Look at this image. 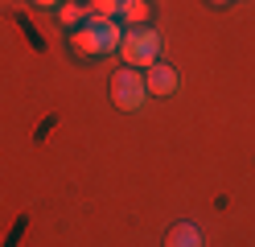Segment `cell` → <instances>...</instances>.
Masks as SVG:
<instances>
[{
  "mask_svg": "<svg viewBox=\"0 0 255 247\" xmlns=\"http://www.w3.org/2000/svg\"><path fill=\"white\" fill-rule=\"evenodd\" d=\"M124 41V29L111 21V16H91L87 25H78L70 33V49L78 58H99V54H111V49H120Z\"/></svg>",
  "mask_w": 255,
  "mask_h": 247,
  "instance_id": "cell-1",
  "label": "cell"
},
{
  "mask_svg": "<svg viewBox=\"0 0 255 247\" xmlns=\"http://www.w3.org/2000/svg\"><path fill=\"white\" fill-rule=\"evenodd\" d=\"M120 54L124 62L132 66H152V62H161V33L148 29V25H136V29H128L124 33V41H120Z\"/></svg>",
  "mask_w": 255,
  "mask_h": 247,
  "instance_id": "cell-2",
  "label": "cell"
},
{
  "mask_svg": "<svg viewBox=\"0 0 255 247\" xmlns=\"http://www.w3.org/2000/svg\"><path fill=\"white\" fill-rule=\"evenodd\" d=\"M144 99H148V87H144V78H140L132 66H120V70L111 74V103L120 111H140Z\"/></svg>",
  "mask_w": 255,
  "mask_h": 247,
  "instance_id": "cell-3",
  "label": "cell"
},
{
  "mask_svg": "<svg viewBox=\"0 0 255 247\" xmlns=\"http://www.w3.org/2000/svg\"><path fill=\"white\" fill-rule=\"evenodd\" d=\"M144 87H148V95H161V99H165V95L177 91V70H173V66H165V62H152Z\"/></svg>",
  "mask_w": 255,
  "mask_h": 247,
  "instance_id": "cell-4",
  "label": "cell"
},
{
  "mask_svg": "<svg viewBox=\"0 0 255 247\" xmlns=\"http://www.w3.org/2000/svg\"><path fill=\"white\" fill-rule=\"evenodd\" d=\"M165 247H202V231L194 223H177L165 235Z\"/></svg>",
  "mask_w": 255,
  "mask_h": 247,
  "instance_id": "cell-5",
  "label": "cell"
},
{
  "mask_svg": "<svg viewBox=\"0 0 255 247\" xmlns=\"http://www.w3.org/2000/svg\"><path fill=\"white\" fill-rule=\"evenodd\" d=\"M124 4L128 0H91V16H116L124 12Z\"/></svg>",
  "mask_w": 255,
  "mask_h": 247,
  "instance_id": "cell-6",
  "label": "cell"
},
{
  "mask_svg": "<svg viewBox=\"0 0 255 247\" xmlns=\"http://www.w3.org/2000/svg\"><path fill=\"white\" fill-rule=\"evenodd\" d=\"M124 16H128V21H132V25L148 21V4H144V0H128V4H124Z\"/></svg>",
  "mask_w": 255,
  "mask_h": 247,
  "instance_id": "cell-7",
  "label": "cell"
},
{
  "mask_svg": "<svg viewBox=\"0 0 255 247\" xmlns=\"http://www.w3.org/2000/svg\"><path fill=\"white\" fill-rule=\"evenodd\" d=\"M83 8H78V4H62V25H78V21H83Z\"/></svg>",
  "mask_w": 255,
  "mask_h": 247,
  "instance_id": "cell-8",
  "label": "cell"
},
{
  "mask_svg": "<svg viewBox=\"0 0 255 247\" xmlns=\"http://www.w3.org/2000/svg\"><path fill=\"white\" fill-rule=\"evenodd\" d=\"M33 4H41V8H54V4H58V0H33Z\"/></svg>",
  "mask_w": 255,
  "mask_h": 247,
  "instance_id": "cell-9",
  "label": "cell"
},
{
  "mask_svg": "<svg viewBox=\"0 0 255 247\" xmlns=\"http://www.w3.org/2000/svg\"><path fill=\"white\" fill-rule=\"evenodd\" d=\"M210 4H227V0H210Z\"/></svg>",
  "mask_w": 255,
  "mask_h": 247,
  "instance_id": "cell-10",
  "label": "cell"
}]
</instances>
